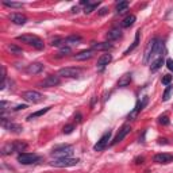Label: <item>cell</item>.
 Returning <instances> with one entry per match:
<instances>
[{
  "mask_svg": "<svg viewBox=\"0 0 173 173\" xmlns=\"http://www.w3.org/2000/svg\"><path fill=\"white\" fill-rule=\"evenodd\" d=\"M73 154V148L72 146H57L53 149L52 155L57 158H69Z\"/></svg>",
  "mask_w": 173,
  "mask_h": 173,
  "instance_id": "cell-1",
  "label": "cell"
},
{
  "mask_svg": "<svg viewBox=\"0 0 173 173\" xmlns=\"http://www.w3.org/2000/svg\"><path fill=\"white\" fill-rule=\"evenodd\" d=\"M78 164L77 158H57L50 162V165L54 168H69V166H74Z\"/></svg>",
  "mask_w": 173,
  "mask_h": 173,
  "instance_id": "cell-2",
  "label": "cell"
},
{
  "mask_svg": "<svg viewBox=\"0 0 173 173\" xmlns=\"http://www.w3.org/2000/svg\"><path fill=\"white\" fill-rule=\"evenodd\" d=\"M58 76L61 77H68V78H76L81 74V69L80 68H62L58 71Z\"/></svg>",
  "mask_w": 173,
  "mask_h": 173,
  "instance_id": "cell-3",
  "label": "cell"
},
{
  "mask_svg": "<svg viewBox=\"0 0 173 173\" xmlns=\"http://www.w3.org/2000/svg\"><path fill=\"white\" fill-rule=\"evenodd\" d=\"M22 97L26 100V102H30V103H39V102H42L45 97H43L42 93H39V92L37 91H26L22 93Z\"/></svg>",
  "mask_w": 173,
  "mask_h": 173,
  "instance_id": "cell-4",
  "label": "cell"
},
{
  "mask_svg": "<svg viewBox=\"0 0 173 173\" xmlns=\"http://www.w3.org/2000/svg\"><path fill=\"white\" fill-rule=\"evenodd\" d=\"M61 83V78L58 74H52V76H47V77L43 80V81L39 83V87L41 88H52V87H57L60 85Z\"/></svg>",
  "mask_w": 173,
  "mask_h": 173,
  "instance_id": "cell-5",
  "label": "cell"
},
{
  "mask_svg": "<svg viewBox=\"0 0 173 173\" xmlns=\"http://www.w3.org/2000/svg\"><path fill=\"white\" fill-rule=\"evenodd\" d=\"M39 160V157L37 154H31V153H20L18 155V161L23 165H30V164H34Z\"/></svg>",
  "mask_w": 173,
  "mask_h": 173,
  "instance_id": "cell-6",
  "label": "cell"
},
{
  "mask_svg": "<svg viewBox=\"0 0 173 173\" xmlns=\"http://www.w3.org/2000/svg\"><path fill=\"white\" fill-rule=\"evenodd\" d=\"M1 126H3L6 130L11 131V133H22L23 131V127L20 124H16L11 120H7L6 118H1Z\"/></svg>",
  "mask_w": 173,
  "mask_h": 173,
  "instance_id": "cell-7",
  "label": "cell"
},
{
  "mask_svg": "<svg viewBox=\"0 0 173 173\" xmlns=\"http://www.w3.org/2000/svg\"><path fill=\"white\" fill-rule=\"evenodd\" d=\"M157 42H158V38H153L149 41L148 46H146V50H145V56H143V64H148L150 57H152L153 52H154L155 46H157Z\"/></svg>",
  "mask_w": 173,
  "mask_h": 173,
  "instance_id": "cell-8",
  "label": "cell"
},
{
  "mask_svg": "<svg viewBox=\"0 0 173 173\" xmlns=\"http://www.w3.org/2000/svg\"><path fill=\"white\" fill-rule=\"evenodd\" d=\"M109 138H111V131L108 130V131H106V133L102 135V138L97 141V143L93 146V150H95V152H102L103 149L107 146V143H108V141H109Z\"/></svg>",
  "mask_w": 173,
  "mask_h": 173,
  "instance_id": "cell-9",
  "label": "cell"
},
{
  "mask_svg": "<svg viewBox=\"0 0 173 173\" xmlns=\"http://www.w3.org/2000/svg\"><path fill=\"white\" fill-rule=\"evenodd\" d=\"M130 131H131V127H130V126H129V124H124L123 127H122V129L119 130V133H118V134L115 135V138L112 139V142H111L109 145H111V146L117 145L118 142H120V141H122V139H123V138L126 137V135H127V134H130Z\"/></svg>",
  "mask_w": 173,
  "mask_h": 173,
  "instance_id": "cell-10",
  "label": "cell"
},
{
  "mask_svg": "<svg viewBox=\"0 0 173 173\" xmlns=\"http://www.w3.org/2000/svg\"><path fill=\"white\" fill-rule=\"evenodd\" d=\"M43 71V64L42 62H32V64L27 65L26 68V72L28 74H38Z\"/></svg>",
  "mask_w": 173,
  "mask_h": 173,
  "instance_id": "cell-11",
  "label": "cell"
},
{
  "mask_svg": "<svg viewBox=\"0 0 173 173\" xmlns=\"http://www.w3.org/2000/svg\"><path fill=\"white\" fill-rule=\"evenodd\" d=\"M154 162L157 164H168L173 161V154H166V153H160V154L154 155Z\"/></svg>",
  "mask_w": 173,
  "mask_h": 173,
  "instance_id": "cell-12",
  "label": "cell"
},
{
  "mask_svg": "<svg viewBox=\"0 0 173 173\" xmlns=\"http://www.w3.org/2000/svg\"><path fill=\"white\" fill-rule=\"evenodd\" d=\"M92 57H93V50H83L80 53L74 54L73 58L76 61H87L89 58H92Z\"/></svg>",
  "mask_w": 173,
  "mask_h": 173,
  "instance_id": "cell-13",
  "label": "cell"
},
{
  "mask_svg": "<svg viewBox=\"0 0 173 173\" xmlns=\"http://www.w3.org/2000/svg\"><path fill=\"white\" fill-rule=\"evenodd\" d=\"M111 61H112V56H111V54H103V56L99 57L96 66H97V69H103V68L107 66Z\"/></svg>",
  "mask_w": 173,
  "mask_h": 173,
  "instance_id": "cell-14",
  "label": "cell"
},
{
  "mask_svg": "<svg viewBox=\"0 0 173 173\" xmlns=\"http://www.w3.org/2000/svg\"><path fill=\"white\" fill-rule=\"evenodd\" d=\"M10 19H11L12 23H15V25H18V26L25 25L26 22H27V18H26L25 15H22V14H11Z\"/></svg>",
  "mask_w": 173,
  "mask_h": 173,
  "instance_id": "cell-15",
  "label": "cell"
},
{
  "mask_svg": "<svg viewBox=\"0 0 173 173\" xmlns=\"http://www.w3.org/2000/svg\"><path fill=\"white\" fill-rule=\"evenodd\" d=\"M16 39H18V41H20V42H23V43H27V45H32V43H34L37 39H38V37L30 35V34H26V35L16 37Z\"/></svg>",
  "mask_w": 173,
  "mask_h": 173,
  "instance_id": "cell-16",
  "label": "cell"
},
{
  "mask_svg": "<svg viewBox=\"0 0 173 173\" xmlns=\"http://www.w3.org/2000/svg\"><path fill=\"white\" fill-rule=\"evenodd\" d=\"M92 49L93 50H109V49H112V43H109V42L96 43V42H93L92 43Z\"/></svg>",
  "mask_w": 173,
  "mask_h": 173,
  "instance_id": "cell-17",
  "label": "cell"
},
{
  "mask_svg": "<svg viewBox=\"0 0 173 173\" xmlns=\"http://www.w3.org/2000/svg\"><path fill=\"white\" fill-rule=\"evenodd\" d=\"M120 37H122V31H120L119 28H112V30H109L108 32H107V38H108V41H117V39H119Z\"/></svg>",
  "mask_w": 173,
  "mask_h": 173,
  "instance_id": "cell-18",
  "label": "cell"
},
{
  "mask_svg": "<svg viewBox=\"0 0 173 173\" xmlns=\"http://www.w3.org/2000/svg\"><path fill=\"white\" fill-rule=\"evenodd\" d=\"M131 83V74H123L122 77L119 78V81H118V87L119 88H124V87H127V85H130Z\"/></svg>",
  "mask_w": 173,
  "mask_h": 173,
  "instance_id": "cell-19",
  "label": "cell"
},
{
  "mask_svg": "<svg viewBox=\"0 0 173 173\" xmlns=\"http://www.w3.org/2000/svg\"><path fill=\"white\" fill-rule=\"evenodd\" d=\"M162 64H164V56H161V57H158V58H155V60L152 62V65H150V71L157 72L160 68L162 66Z\"/></svg>",
  "mask_w": 173,
  "mask_h": 173,
  "instance_id": "cell-20",
  "label": "cell"
},
{
  "mask_svg": "<svg viewBox=\"0 0 173 173\" xmlns=\"http://www.w3.org/2000/svg\"><path fill=\"white\" fill-rule=\"evenodd\" d=\"M135 15H127V16H126V18L123 19V20H122V27L123 28H127V27H130V26H133L134 25V22H135Z\"/></svg>",
  "mask_w": 173,
  "mask_h": 173,
  "instance_id": "cell-21",
  "label": "cell"
},
{
  "mask_svg": "<svg viewBox=\"0 0 173 173\" xmlns=\"http://www.w3.org/2000/svg\"><path fill=\"white\" fill-rule=\"evenodd\" d=\"M52 108V107H46V108H42V109H39V111H35V112H32L31 115H28L27 117V120H32V119H35V118L38 117H42V115H45L49 109Z\"/></svg>",
  "mask_w": 173,
  "mask_h": 173,
  "instance_id": "cell-22",
  "label": "cell"
},
{
  "mask_svg": "<svg viewBox=\"0 0 173 173\" xmlns=\"http://www.w3.org/2000/svg\"><path fill=\"white\" fill-rule=\"evenodd\" d=\"M139 37H141V31H139V30H138L137 32H135V39H134V42H133V45L130 46V47H129L127 50H126V52H124V56H127L129 53H130V52H133V50L135 49V47H137L138 46V43H139Z\"/></svg>",
  "mask_w": 173,
  "mask_h": 173,
  "instance_id": "cell-23",
  "label": "cell"
},
{
  "mask_svg": "<svg viewBox=\"0 0 173 173\" xmlns=\"http://www.w3.org/2000/svg\"><path fill=\"white\" fill-rule=\"evenodd\" d=\"M148 102H149V97H148V96H143V97H142V100H139V102H138V104L135 106V108H134V109L137 111V112L142 111V109L145 108L146 104H148Z\"/></svg>",
  "mask_w": 173,
  "mask_h": 173,
  "instance_id": "cell-24",
  "label": "cell"
},
{
  "mask_svg": "<svg viewBox=\"0 0 173 173\" xmlns=\"http://www.w3.org/2000/svg\"><path fill=\"white\" fill-rule=\"evenodd\" d=\"M129 8V1H120L117 4V12L118 14H123Z\"/></svg>",
  "mask_w": 173,
  "mask_h": 173,
  "instance_id": "cell-25",
  "label": "cell"
},
{
  "mask_svg": "<svg viewBox=\"0 0 173 173\" xmlns=\"http://www.w3.org/2000/svg\"><path fill=\"white\" fill-rule=\"evenodd\" d=\"M81 41V37L80 35H69L65 38V43H69V45H74V43H78Z\"/></svg>",
  "mask_w": 173,
  "mask_h": 173,
  "instance_id": "cell-26",
  "label": "cell"
},
{
  "mask_svg": "<svg viewBox=\"0 0 173 173\" xmlns=\"http://www.w3.org/2000/svg\"><path fill=\"white\" fill-rule=\"evenodd\" d=\"M26 148H27V143H26V142H22V141H16V142H14V149H15V152L22 153Z\"/></svg>",
  "mask_w": 173,
  "mask_h": 173,
  "instance_id": "cell-27",
  "label": "cell"
},
{
  "mask_svg": "<svg viewBox=\"0 0 173 173\" xmlns=\"http://www.w3.org/2000/svg\"><path fill=\"white\" fill-rule=\"evenodd\" d=\"M12 152H15L14 143H7V145H4L3 149H1V154L3 155H8V154H11Z\"/></svg>",
  "mask_w": 173,
  "mask_h": 173,
  "instance_id": "cell-28",
  "label": "cell"
},
{
  "mask_svg": "<svg viewBox=\"0 0 173 173\" xmlns=\"http://www.w3.org/2000/svg\"><path fill=\"white\" fill-rule=\"evenodd\" d=\"M7 50H10L12 54H16V56H20L23 52H22V49L19 47V46H16V45H7Z\"/></svg>",
  "mask_w": 173,
  "mask_h": 173,
  "instance_id": "cell-29",
  "label": "cell"
},
{
  "mask_svg": "<svg viewBox=\"0 0 173 173\" xmlns=\"http://www.w3.org/2000/svg\"><path fill=\"white\" fill-rule=\"evenodd\" d=\"M64 43H65V39H64V38L56 37L54 39H52V43H50V45H52V46H56V47H60V46H62Z\"/></svg>",
  "mask_w": 173,
  "mask_h": 173,
  "instance_id": "cell-30",
  "label": "cell"
},
{
  "mask_svg": "<svg viewBox=\"0 0 173 173\" xmlns=\"http://www.w3.org/2000/svg\"><path fill=\"white\" fill-rule=\"evenodd\" d=\"M172 91H173V85H168L166 89H165V92H164V95H162V100H164V102L169 100L170 95H172Z\"/></svg>",
  "mask_w": 173,
  "mask_h": 173,
  "instance_id": "cell-31",
  "label": "cell"
},
{
  "mask_svg": "<svg viewBox=\"0 0 173 173\" xmlns=\"http://www.w3.org/2000/svg\"><path fill=\"white\" fill-rule=\"evenodd\" d=\"M3 4L6 7H11V8H22L23 4L22 3H15V1H7V0H4Z\"/></svg>",
  "mask_w": 173,
  "mask_h": 173,
  "instance_id": "cell-32",
  "label": "cell"
},
{
  "mask_svg": "<svg viewBox=\"0 0 173 173\" xmlns=\"http://www.w3.org/2000/svg\"><path fill=\"white\" fill-rule=\"evenodd\" d=\"M97 6H99V3H89L88 6L84 8V12L85 14H91L92 11H95L96 8H97Z\"/></svg>",
  "mask_w": 173,
  "mask_h": 173,
  "instance_id": "cell-33",
  "label": "cell"
},
{
  "mask_svg": "<svg viewBox=\"0 0 173 173\" xmlns=\"http://www.w3.org/2000/svg\"><path fill=\"white\" fill-rule=\"evenodd\" d=\"M72 53V49L71 47H68V46H64V47H61L60 52H58V57H64V56H68V54Z\"/></svg>",
  "mask_w": 173,
  "mask_h": 173,
  "instance_id": "cell-34",
  "label": "cell"
},
{
  "mask_svg": "<svg viewBox=\"0 0 173 173\" xmlns=\"http://www.w3.org/2000/svg\"><path fill=\"white\" fill-rule=\"evenodd\" d=\"M158 122L161 124H164V126H168V124H169V118L166 117V115H162V117L158 118Z\"/></svg>",
  "mask_w": 173,
  "mask_h": 173,
  "instance_id": "cell-35",
  "label": "cell"
},
{
  "mask_svg": "<svg viewBox=\"0 0 173 173\" xmlns=\"http://www.w3.org/2000/svg\"><path fill=\"white\" fill-rule=\"evenodd\" d=\"M62 130H64V134H71L72 131L74 130V124H66Z\"/></svg>",
  "mask_w": 173,
  "mask_h": 173,
  "instance_id": "cell-36",
  "label": "cell"
},
{
  "mask_svg": "<svg viewBox=\"0 0 173 173\" xmlns=\"http://www.w3.org/2000/svg\"><path fill=\"white\" fill-rule=\"evenodd\" d=\"M170 81H172V76L170 74H165L162 77V84L164 85H170Z\"/></svg>",
  "mask_w": 173,
  "mask_h": 173,
  "instance_id": "cell-37",
  "label": "cell"
},
{
  "mask_svg": "<svg viewBox=\"0 0 173 173\" xmlns=\"http://www.w3.org/2000/svg\"><path fill=\"white\" fill-rule=\"evenodd\" d=\"M166 66H168L169 71L173 72V60H172V58H168V60H166Z\"/></svg>",
  "mask_w": 173,
  "mask_h": 173,
  "instance_id": "cell-38",
  "label": "cell"
},
{
  "mask_svg": "<svg viewBox=\"0 0 173 173\" xmlns=\"http://www.w3.org/2000/svg\"><path fill=\"white\" fill-rule=\"evenodd\" d=\"M74 120H76L77 123H81V122H83V115L80 112H77L76 115H74Z\"/></svg>",
  "mask_w": 173,
  "mask_h": 173,
  "instance_id": "cell-39",
  "label": "cell"
},
{
  "mask_svg": "<svg viewBox=\"0 0 173 173\" xmlns=\"http://www.w3.org/2000/svg\"><path fill=\"white\" fill-rule=\"evenodd\" d=\"M27 108V104H19V106H16L14 108V111H20V109H25Z\"/></svg>",
  "mask_w": 173,
  "mask_h": 173,
  "instance_id": "cell-40",
  "label": "cell"
},
{
  "mask_svg": "<svg viewBox=\"0 0 173 173\" xmlns=\"http://www.w3.org/2000/svg\"><path fill=\"white\" fill-rule=\"evenodd\" d=\"M107 12H108V8H107V7H103V8H102V10H100V11H99V12H97V14H99V15H100V16H103V15H106V14H107Z\"/></svg>",
  "mask_w": 173,
  "mask_h": 173,
  "instance_id": "cell-41",
  "label": "cell"
},
{
  "mask_svg": "<svg viewBox=\"0 0 173 173\" xmlns=\"http://www.w3.org/2000/svg\"><path fill=\"white\" fill-rule=\"evenodd\" d=\"M143 161H145V158H143V157H138V158H135V164H137V165H141V164H143Z\"/></svg>",
  "mask_w": 173,
  "mask_h": 173,
  "instance_id": "cell-42",
  "label": "cell"
},
{
  "mask_svg": "<svg viewBox=\"0 0 173 173\" xmlns=\"http://www.w3.org/2000/svg\"><path fill=\"white\" fill-rule=\"evenodd\" d=\"M1 78H3V81H6V68L1 66Z\"/></svg>",
  "mask_w": 173,
  "mask_h": 173,
  "instance_id": "cell-43",
  "label": "cell"
},
{
  "mask_svg": "<svg viewBox=\"0 0 173 173\" xmlns=\"http://www.w3.org/2000/svg\"><path fill=\"white\" fill-rule=\"evenodd\" d=\"M158 143H160V145H166V143H168V141H166L165 138H161V139L158 141Z\"/></svg>",
  "mask_w": 173,
  "mask_h": 173,
  "instance_id": "cell-44",
  "label": "cell"
},
{
  "mask_svg": "<svg viewBox=\"0 0 173 173\" xmlns=\"http://www.w3.org/2000/svg\"><path fill=\"white\" fill-rule=\"evenodd\" d=\"M80 4H81V6H85V7H87V6L89 4V1H88V0H81V1H80Z\"/></svg>",
  "mask_w": 173,
  "mask_h": 173,
  "instance_id": "cell-45",
  "label": "cell"
},
{
  "mask_svg": "<svg viewBox=\"0 0 173 173\" xmlns=\"http://www.w3.org/2000/svg\"><path fill=\"white\" fill-rule=\"evenodd\" d=\"M72 12H73V14H77V12H78V8H77V7H73V8H72Z\"/></svg>",
  "mask_w": 173,
  "mask_h": 173,
  "instance_id": "cell-46",
  "label": "cell"
}]
</instances>
